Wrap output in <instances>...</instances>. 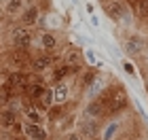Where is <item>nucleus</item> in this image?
Instances as JSON below:
<instances>
[{
  "instance_id": "nucleus-5",
  "label": "nucleus",
  "mask_w": 148,
  "mask_h": 140,
  "mask_svg": "<svg viewBox=\"0 0 148 140\" xmlns=\"http://www.w3.org/2000/svg\"><path fill=\"white\" fill-rule=\"evenodd\" d=\"M142 47H144V41H142V36H138V34H133V36H129L125 41V51L129 53V55L140 53V51H142Z\"/></svg>"
},
{
  "instance_id": "nucleus-23",
  "label": "nucleus",
  "mask_w": 148,
  "mask_h": 140,
  "mask_svg": "<svg viewBox=\"0 0 148 140\" xmlns=\"http://www.w3.org/2000/svg\"><path fill=\"white\" fill-rule=\"evenodd\" d=\"M146 83H148V74H146Z\"/></svg>"
},
{
  "instance_id": "nucleus-16",
  "label": "nucleus",
  "mask_w": 148,
  "mask_h": 140,
  "mask_svg": "<svg viewBox=\"0 0 148 140\" xmlns=\"http://www.w3.org/2000/svg\"><path fill=\"white\" fill-rule=\"evenodd\" d=\"M116 132H119V123H110L108 128H106V130L102 132V140H112Z\"/></svg>"
},
{
  "instance_id": "nucleus-17",
  "label": "nucleus",
  "mask_w": 148,
  "mask_h": 140,
  "mask_svg": "<svg viewBox=\"0 0 148 140\" xmlns=\"http://www.w3.org/2000/svg\"><path fill=\"white\" fill-rule=\"evenodd\" d=\"M42 47L45 49H55L57 47V41L53 34H42Z\"/></svg>"
},
{
  "instance_id": "nucleus-21",
  "label": "nucleus",
  "mask_w": 148,
  "mask_h": 140,
  "mask_svg": "<svg viewBox=\"0 0 148 140\" xmlns=\"http://www.w3.org/2000/svg\"><path fill=\"white\" fill-rule=\"evenodd\" d=\"M87 59H89V62H95V57H93V53H91V51H87Z\"/></svg>"
},
{
  "instance_id": "nucleus-2",
  "label": "nucleus",
  "mask_w": 148,
  "mask_h": 140,
  "mask_svg": "<svg viewBox=\"0 0 148 140\" xmlns=\"http://www.w3.org/2000/svg\"><path fill=\"white\" fill-rule=\"evenodd\" d=\"M104 9L108 13V17H112L114 21H129V11L121 0H110L104 4Z\"/></svg>"
},
{
  "instance_id": "nucleus-11",
  "label": "nucleus",
  "mask_w": 148,
  "mask_h": 140,
  "mask_svg": "<svg viewBox=\"0 0 148 140\" xmlns=\"http://www.w3.org/2000/svg\"><path fill=\"white\" fill-rule=\"evenodd\" d=\"M66 98H68V87H66V85H57V87L53 89V100H55L57 104H64Z\"/></svg>"
},
{
  "instance_id": "nucleus-15",
  "label": "nucleus",
  "mask_w": 148,
  "mask_h": 140,
  "mask_svg": "<svg viewBox=\"0 0 148 140\" xmlns=\"http://www.w3.org/2000/svg\"><path fill=\"white\" fill-rule=\"evenodd\" d=\"M76 70H78L76 66H74V68H72V66H64V68L55 70V81H62L64 77H68V74H72V72H76Z\"/></svg>"
},
{
  "instance_id": "nucleus-8",
  "label": "nucleus",
  "mask_w": 148,
  "mask_h": 140,
  "mask_svg": "<svg viewBox=\"0 0 148 140\" xmlns=\"http://www.w3.org/2000/svg\"><path fill=\"white\" fill-rule=\"evenodd\" d=\"M36 19H38V9H36V6H28V9L21 13V21H23V26L36 23Z\"/></svg>"
},
{
  "instance_id": "nucleus-7",
  "label": "nucleus",
  "mask_w": 148,
  "mask_h": 140,
  "mask_svg": "<svg viewBox=\"0 0 148 140\" xmlns=\"http://www.w3.org/2000/svg\"><path fill=\"white\" fill-rule=\"evenodd\" d=\"M25 83V74L23 72H13V74H9V79H6V83H4V87H21V85ZM25 87V85H23Z\"/></svg>"
},
{
  "instance_id": "nucleus-19",
  "label": "nucleus",
  "mask_w": 148,
  "mask_h": 140,
  "mask_svg": "<svg viewBox=\"0 0 148 140\" xmlns=\"http://www.w3.org/2000/svg\"><path fill=\"white\" fill-rule=\"evenodd\" d=\"M42 100H45V106H51L53 102H55V100H53V91L47 89V91L42 93Z\"/></svg>"
},
{
  "instance_id": "nucleus-14",
  "label": "nucleus",
  "mask_w": 148,
  "mask_h": 140,
  "mask_svg": "<svg viewBox=\"0 0 148 140\" xmlns=\"http://www.w3.org/2000/svg\"><path fill=\"white\" fill-rule=\"evenodd\" d=\"M25 6V0H9V4H6V13H17L21 11Z\"/></svg>"
},
{
  "instance_id": "nucleus-22",
  "label": "nucleus",
  "mask_w": 148,
  "mask_h": 140,
  "mask_svg": "<svg viewBox=\"0 0 148 140\" xmlns=\"http://www.w3.org/2000/svg\"><path fill=\"white\" fill-rule=\"evenodd\" d=\"M125 68H127V72H129V74H133V66H131V64H125Z\"/></svg>"
},
{
  "instance_id": "nucleus-20",
  "label": "nucleus",
  "mask_w": 148,
  "mask_h": 140,
  "mask_svg": "<svg viewBox=\"0 0 148 140\" xmlns=\"http://www.w3.org/2000/svg\"><path fill=\"white\" fill-rule=\"evenodd\" d=\"M66 140H80V138H78V134H68V138H66Z\"/></svg>"
},
{
  "instance_id": "nucleus-4",
  "label": "nucleus",
  "mask_w": 148,
  "mask_h": 140,
  "mask_svg": "<svg viewBox=\"0 0 148 140\" xmlns=\"http://www.w3.org/2000/svg\"><path fill=\"white\" fill-rule=\"evenodd\" d=\"M13 43H15L17 49H21V47H28V45L32 43V34H30L28 30L19 28V30L13 32Z\"/></svg>"
},
{
  "instance_id": "nucleus-1",
  "label": "nucleus",
  "mask_w": 148,
  "mask_h": 140,
  "mask_svg": "<svg viewBox=\"0 0 148 140\" xmlns=\"http://www.w3.org/2000/svg\"><path fill=\"white\" fill-rule=\"evenodd\" d=\"M104 104H106V112H108V115H116V112H121L127 106L125 91L123 89H114L112 96H108V102H104Z\"/></svg>"
},
{
  "instance_id": "nucleus-24",
  "label": "nucleus",
  "mask_w": 148,
  "mask_h": 140,
  "mask_svg": "<svg viewBox=\"0 0 148 140\" xmlns=\"http://www.w3.org/2000/svg\"><path fill=\"white\" fill-rule=\"evenodd\" d=\"M133 2H140V0H133Z\"/></svg>"
},
{
  "instance_id": "nucleus-9",
  "label": "nucleus",
  "mask_w": 148,
  "mask_h": 140,
  "mask_svg": "<svg viewBox=\"0 0 148 140\" xmlns=\"http://www.w3.org/2000/svg\"><path fill=\"white\" fill-rule=\"evenodd\" d=\"M0 121H2V125H6V128H17L19 130V125H17V115L13 110H2L0 112Z\"/></svg>"
},
{
  "instance_id": "nucleus-10",
  "label": "nucleus",
  "mask_w": 148,
  "mask_h": 140,
  "mask_svg": "<svg viewBox=\"0 0 148 140\" xmlns=\"http://www.w3.org/2000/svg\"><path fill=\"white\" fill-rule=\"evenodd\" d=\"M51 64H53V57H49V55H40V57H36L34 62H32V68H34L36 72H42V70L49 68Z\"/></svg>"
},
{
  "instance_id": "nucleus-13",
  "label": "nucleus",
  "mask_w": 148,
  "mask_h": 140,
  "mask_svg": "<svg viewBox=\"0 0 148 140\" xmlns=\"http://www.w3.org/2000/svg\"><path fill=\"white\" fill-rule=\"evenodd\" d=\"M23 115H25V119H28V123H38L40 125V110H36V108H25L23 110Z\"/></svg>"
},
{
  "instance_id": "nucleus-18",
  "label": "nucleus",
  "mask_w": 148,
  "mask_h": 140,
  "mask_svg": "<svg viewBox=\"0 0 148 140\" xmlns=\"http://www.w3.org/2000/svg\"><path fill=\"white\" fill-rule=\"evenodd\" d=\"M83 132H85V134H91V136H93V134H95V123H93V121H91V123H89V121L83 123Z\"/></svg>"
},
{
  "instance_id": "nucleus-6",
  "label": "nucleus",
  "mask_w": 148,
  "mask_h": 140,
  "mask_svg": "<svg viewBox=\"0 0 148 140\" xmlns=\"http://www.w3.org/2000/svg\"><path fill=\"white\" fill-rule=\"evenodd\" d=\"M106 112V104H104V100L99 98V100H93V102L87 106V115H89L91 119H95V117H99V115H104Z\"/></svg>"
},
{
  "instance_id": "nucleus-3",
  "label": "nucleus",
  "mask_w": 148,
  "mask_h": 140,
  "mask_svg": "<svg viewBox=\"0 0 148 140\" xmlns=\"http://www.w3.org/2000/svg\"><path fill=\"white\" fill-rule=\"evenodd\" d=\"M23 130H25V136L30 140H47V132L38 123H25Z\"/></svg>"
},
{
  "instance_id": "nucleus-12",
  "label": "nucleus",
  "mask_w": 148,
  "mask_h": 140,
  "mask_svg": "<svg viewBox=\"0 0 148 140\" xmlns=\"http://www.w3.org/2000/svg\"><path fill=\"white\" fill-rule=\"evenodd\" d=\"M25 89H28V93H30V98H40V96H42V93L47 91L42 83H34V85H25Z\"/></svg>"
}]
</instances>
